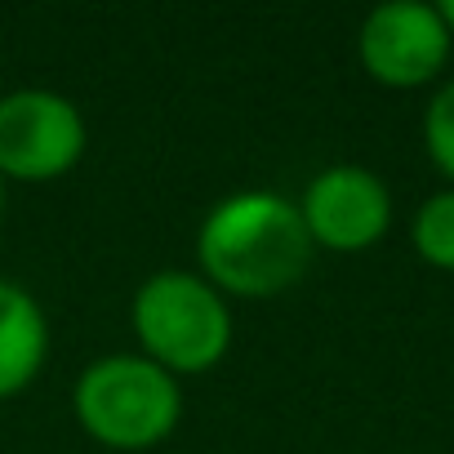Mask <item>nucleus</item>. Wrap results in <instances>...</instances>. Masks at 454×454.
Instances as JSON below:
<instances>
[{
  "mask_svg": "<svg viewBox=\"0 0 454 454\" xmlns=\"http://www.w3.org/2000/svg\"><path fill=\"white\" fill-rule=\"evenodd\" d=\"M312 232L294 200L277 192H241L218 200L196 237L209 286L246 299H272L303 281L312 263Z\"/></svg>",
  "mask_w": 454,
  "mask_h": 454,
  "instance_id": "obj_1",
  "label": "nucleus"
},
{
  "mask_svg": "<svg viewBox=\"0 0 454 454\" xmlns=\"http://www.w3.org/2000/svg\"><path fill=\"white\" fill-rule=\"evenodd\" d=\"M81 427L112 450H147L178 427L183 396L169 370L147 356H103L76 383Z\"/></svg>",
  "mask_w": 454,
  "mask_h": 454,
  "instance_id": "obj_2",
  "label": "nucleus"
},
{
  "mask_svg": "<svg viewBox=\"0 0 454 454\" xmlns=\"http://www.w3.org/2000/svg\"><path fill=\"white\" fill-rule=\"evenodd\" d=\"M134 334L169 374H200L223 361L232 343V317L223 294L192 272H156L134 294Z\"/></svg>",
  "mask_w": 454,
  "mask_h": 454,
  "instance_id": "obj_3",
  "label": "nucleus"
},
{
  "mask_svg": "<svg viewBox=\"0 0 454 454\" xmlns=\"http://www.w3.org/2000/svg\"><path fill=\"white\" fill-rule=\"evenodd\" d=\"M85 152L76 103L50 90H14L0 98V174L45 183L67 174Z\"/></svg>",
  "mask_w": 454,
  "mask_h": 454,
  "instance_id": "obj_4",
  "label": "nucleus"
},
{
  "mask_svg": "<svg viewBox=\"0 0 454 454\" xmlns=\"http://www.w3.org/2000/svg\"><path fill=\"white\" fill-rule=\"evenodd\" d=\"M361 63L379 85L414 90L427 85L450 59V27L436 5L419 0H387L361 23Z\"/></svg>",
  "mask_w": 454,
  "mask_h": 454,
  "instance_id": "obj_5",
  "label": "nucleus"
},
{
  "mask_svg": "<svg viewBox=\"0 0 454 454\" xmlns=\"http://www.w3.org/2000/svg\"><path fill=\"white\" fill-rule=\"evenodd\" d=\"M299 214L317 246L356 254V250H370L387 232L392 196L379 174H370L361 165H330L308 183Z\"/></svg>",
  "mask_w": 454,
  "mask_h": 454,
  "instance_id": "obj_6",
  "label": "nucleus"
},
{
  "mask_svg": "<svg viewBox=\"0 0 454 454\" xmlns=\"http://www.w3.org/2000/svg\"><path fill=\"white\" fill-rule=\"evenodd\" d=\"M45 348H50V330L41 303L23 286L0 281V396L23 392L41 374Z\"/></svg>",
  "mask_w": 454,
  "mask_h": 454,
  "instance_id": "obj_7",
  "label": "nucleus"
},
{
  "mask_svg": "<svg viewBox=\"0 0 454 454\" xmlns=\"http://www.w3.org/2000/svg\"><path fill=\"white\" fill-rule=\"evenodd\" d=\"M414 250L432 263L454 272V187L436 192L414 214Z\"/></svg>",
  "mask_w": 454,
  "mask_h": 454,
  "instance_id": "obj_8",
  "label": "nucleus"
},
{
  "mask_svg": "<svg viewBox=\"0 0 454 454\" xmlns=\"http://www.w3.org/2000/svg\"><path fill=\"white\" fill-rule=\"evenodd\" d=\"M423 138H427V152H432L436 169H441L445 178H454V81H445V85L436 90V98L427 103Z\"/></svg>",
  "mask_w": 454,
  "mask_h": 454,
  "instance_id": "obj_9",
  "label": "nucleus"
},
{
  "mask_svg": "<svg viewBox=\"0 0 454 454\" xmlns=\"http://www.w3.org/2000/svg\"><path fill=\"white\" fill-rule=\"evenodd\" d=\"M441 19H445V27H450V36H454V0H445V5H441Z\"/></svg>",
  "mask_w": 454,
  "mask_h": 454,
  "instance_id": "obj_10",
  "label": "nucleus"
},
{
  "mask_svg": "<svg viewBox=\"0 0 454 454\" xmlns=\"http://www.w3.org/2000/svg\"><path fill=\"white\" fill-rule=\"evenodd\" d=\"M0 209H5V174H0Z\"/></svg>",
  "mask_w": 454,
  "mask_h": 454,
  "instance_id": "obj_11",
  "label": "nucleus"
}]
</instances>
